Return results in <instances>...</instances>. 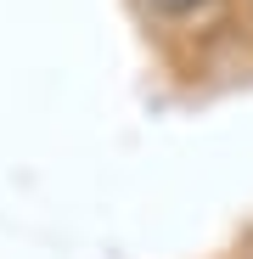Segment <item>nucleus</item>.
<instances>
[{
  "label": "nucleus",
  "mask_w": 253,
  "mask_h": 259,
  "mask_svg": "<svg viewBox=\"0 0 253 259\" xmlns=\"http://www.w3.org/2000/svg\"><path fill=\"white\" fill-rule=\"evenodd\" d=\"M146 6H158V12H169V17H186V12L208 6V0H146Z\"/></svg>",
  "instance_id": "obj_1"
}]
</instances>
